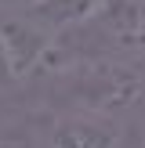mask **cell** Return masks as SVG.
I'll list each match as a JSON object with an SVG mask.
<instances>
[{
    "mask_svg": "<svg viewBox=\"0 0 145 148\" xmlns=\"http://www.w3.org/2000/svg\"><path fill=\"white\" fill-rule=\"evenodd\" d=\"M18 90V79H14V69H11V58H7V47H4V36H0V101H7L11 94Z\"/></svg>",
    "mask_w": 145,
    "mask_h": 148,
    "instance_id": "cell-3",
    "label": "cell"
},
{
    "mask_svg": "<svg viewBox=\"0 0 145 148\" xmlns=\"http://www.w3.org/2000/svg\"><path fill=\"white\" fill-rule=\"evenodd\" d=\"M0 148H29L26 145V130H22V119L14 116L11 123H0Z\"/></svg>",
    "mask_w": 145,
    "mask_h": 148,
    "instance_id": "cell-4",
    "label": "cell"
},
{
    "mask_svg": "<svg viewBox=\"0 0 145 148\" xmlns=\"http://www.w3.org/2000/svg\"><path fill=\"white\" fill-rule=\"evenodd\" d=\"M29 148H127L130 119L72 108H29L18 112Z\"/></svg>",
    "mask_w": 145,
    "mask_h": 148,
    "instance_id": "cell-1",
    "label": "cell"
},
{
    "mask_svg": "<svg viewBox=\"0 0 145 148\" xmlns=\"http://www.w3.org/2000/svg\"><path fill=\"white\" fill-rule=\"evenodd\" d=\"M102 4H105V0H29L22 11H26L44 33H51L58 40V36L80 29Z\"/></svg>",
    "mask_w": 145,
    "mask_h": 148,
    "instance_id": "cell-2",
    "label": "cell"
}]
</instances>
